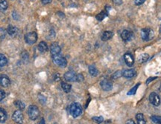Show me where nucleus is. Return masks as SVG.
I'll return each instance as SVG.
<instances>
[{"mask_svg":"<svg viewBox=\"0 0 161 124\" xmlns=\"http://www.w3.org/2000/svg\"><path fill=\"white\" fill-rule=\"evenodd\" d=\"M121 76H122V71H117L114 73L112 75V79L113 80H116V79L119 78Z\"/></svg>","mask_w":161,"mask_h":124,"instance_id":"7c9ffc66","label":"nucleus"},{"mask_svg":"<svg viewBox=\"0 0 161 124\" xmlns=\"http://www.w3.org/2000/svg\"><path fill=\"white\" fill-rule=\"evenodd\" d=\"M14 104H15V105H16L17 107H18V108H19L20 110L24 109V108H25V104L22 102V101L17 100L14 102Z\"/></svg>","mask_w":161,"mask_h":124,"instance_id":"c756f323","label":"nucleus"},{"mask_svg":"<svg viewBox=\"0 0 161 124\" xmlns=\"http://www.w3.org/2000/svg\"><path fill=\"white\" fill-rule=\"evenodd\" d=\"M5 98V92L3 90L0 89V101H2Z\"/></svg>","mask_w":161,"mask_h":124,"instance_id":"2f4dec72","label":"nucleus"},{"mask_svg":"<svg viewBox=\"0 0 161 124\" xmlns=\"http://www.w3.org/2000/svg\"><path fill=\"white\" fill-rule=\"evenodd\" d=\"M70 113L73 118H78L82 114V106L78 103H73L70 106Z\"/></svg>","mask_w":161,"mask_h":124,"instance_id":"f257e3e1","label":"nucleus"},{"mask_svg":"<svg viewBox=\"0 0 161 124\" xmlns=\"http://www.w3.org/2000/svg\"><path fill=\"white\" fill-rule=\"evenodd\" d=\"M7 32H8V34L11 35V36H15L17 34L18 29H17L15 26H13V25H8V29H7Z\"/></svg>","mask_w":161,"mask_h":124,"instance_id":"2eb2a0df","label":"nucleus"},{"mask_svg":"<svg viewBox=\"0 0 161 124\" xmlns=\"http://www.w3.org/2000/svg\"><path fill=\"white\" fill-rule=\"evenodd\" d=\"M13 120L15 123L19 124H22L23 123V115L22 112H21V110H17L14 112L12 115Z\"/></svg>","mask_w":161,"mask_h":124,"instance_id":"423d86ee","label":"nucleus"},{"mask_svg":"<svg viewBox=\"0 0 161 124\" xmlns=\"http://www.w3.org/2000/svg\"><path fill=\"white\" fill-rule=\"evenodd\" d=\"M124 60H125V63L128 66L131 67V66L134 65V57L132 56V54H131L130 53H127L124 55Z\"/></svg>","mask_w":161,"mask_h":124,"instance_id":"f8f14e48","label":"nucleus"},{"mask_svg":"<svg viewBox=\"0 0 161 124\" xmlns=\"http://www.w3.org/2000/svg\"><path fill=\"white\" fill-rule=\"evenodd\" d=\"M42 2H43L44 5H46V4H49L51 2H52V0H41Z\"/></svg>","mask_w":161,"mask_h":124,"instance_id":"4c0bfd02","label":"nucleus"},{"mask_svg":"<svg viewBox=\"0 0 161 124\" xmlns=\"http://www.w3.org/2000/svg\"><path fill=\"white\" fill-rule=\"evenodd\" d=\"M61 87L63 88V91L66 93H69L70 91H71V85L68 84L67 83H65V82H62L61 83Z\"/></svg>","mask_w":161,"mask_h":124,"instance_id":"aec40b11","label":"nucleus"},{"mask_svg":"<svg viewBox=\"0 0 161 124\" xmlns=\"http://www.w3.org/2000/svg\"><path fill=\"white\" fill-rule=\"evenodd\" d=\"M50 51L52 57H55V56H58L60 54L61 48L57 43H52L50 47Z\"/></svg>","mask_w":161,"mask_h":124,"instance_id":"9d476101","label":"nucleus"},{"mask_svg":"<svg viewBox=\"0 0 161 124\" xmlns=\"http://www.w3.org/2000/svg\"><path fill=\"white\" fill-rule=\"evenodd\" d=\"M125 124H136V123H135V122H134L133 120L130 119V120H127L126 123Z\"/></svg>","mask_w":161,"mask_h":124,"instance_id":"58836bf2","label":"nucleus"},{"mask_svg":"<svg viewBox=\"0 0 161 124\" xmlns=\"http://www.w3.org/2000/svg\"><path fill=\"white\" fill-rule=\"evenodd\" d=\"M11 84V80L9 77L5 74H0V85L3 87L9 86Z\"/></svg>","mask_w":161,"mask_h":124,"instance_id":"9b49d317","label":"nucleus"},{"mask_svg":"<svg viewBox=\"0 0 161 124\" xmlns=\"http://www.w3.org/2000/svg\"><path fill=\"white\" fill-rule=\"evenodd\" d=\"M149 101L152 105L158 106L160 104V98L159 95L155 92H152L149 95Z\"/></svg>","mask_w":161,"mask_h":124,"instance_id":"0eeeda50","label":"nucleus"},{"mask_svg":"<svg viewBox=\"0 0 161 124\" xmlns=\"http://www.w3.org/2000/svg\"><path fill=\"white\" fill-rule=\"evenodd\" d=\"M39 124H46V123H45V120L43 118L41 120H40V122L39 123Z\"/></svg>","mask_w":161,"mask_h":124,"instance_id":"ea45409f","label":"nucleus"},{"mask_svg":"<svg viewBox=\"0 0 161 124\" xmlns=\"http://www.w3.org/2000/svg\"><path fill=\"white\" fill-rule=\"evenodd\" d=\"M155 36V33L154 31L150 28H145V29H142L141 31V37L144 41H150Z\"/></svg>","mask_w":161,"mask_h":124,"instance_id":"f03ea898","label":"nucleus"},{"mask_svg":"<svg viewBox=\"0 0 161 124\" xmlns=\"http://www.w3.org/2000/svg\"><path fill=\"white\" fill-rule=\"evenodd\" d=\"M149 55L148 54V53H142V54H141L140 56H139V58H138V61L141 63H145L147 60H149Z\"/></svg>","mask_w":161,"mask_h":124,"instance_id":"5701e85b","label":"nucleus"},{"mask_svg":"<svg viewBox=\"0 0 161 124\" xmlns=\"http://www.w3.org/2000/svg\"><path fill=\"white\" fill-rule=\"evenodd\" d=\"M7 63H8V59L6 58L5 55L0 53V66L3 67V66H6Z\"/></svg>","mask_w":161,"mask_h":124,"instance_id":"b1692460","label":"nucleus"},{"mask_svg":"<svg viewBox=\"0 0 161 124\" xmlns=\"http://www.w3.org/2000/svg\"><path fill=\"white\" fill-rule=\"evenodd\" d=\"M136 119L137 121V124H145V120L142 114H137L136 115Z\"/></svg>","mask_w":161,"mask_h":124,"instance_id":"4be33fe9","label":"nucleus"},{"mask_svg":"<svg viewBox=\"0 0 161 124\" xmlns=\"http://www.w3.org/2000/svg\"><path fill=\"white\" fill-rule=\"evenodd\" d=\"M7 118H8V115L7 112L4 108H0V123H3L6 121Z\"/></svg>","mask_w":161,"mask_h":124,"instance_id":"f3484780","label":"nucleus"},{"mask_svg":"<svg viewBox=\"0 0 161 124\" xmlns=\"http://www.w3.org/2000/svg\"><path fill=\"white\" fill-rule=\"evenodd\" d=\"M8 4L6 0H0V11H5L8 9Z\"/></svg>","mask_w":161,"mask_h":124,"instance_id":"412c9836","label":"nucleus"},{"mask_svg":"<svg viewBox=\"0 0 161 124\" xmlns=\"http://www.w3.org/2000/svg\"><path fill=\"white\" fill-rule=\"evenodd\" d=\"M25 40L26 43H28L29 45L34 44L37 40V34L34 31L29 32V33L25 34Z\"/></svg>","mask_w":161,"mask_h":124,"instance_id":"20e7f679","label":"nucleus"},{"mask_svg":"<svg viewBox=\"0 0 161 124\" xmlns=\"http://www.w3.org/2000/svg\"><path fill=\"white\" fill-rule=\"evenodd\" d=\"M113 2L117 5H120L122 4V0H113Z\"/></svg>","mask_w":161,"mask_h":124,"instance_id":"c9c22d12","label":"nucleus"},{"mask_svg":"<svg viewBox=\"0 0 161 124\" xmlns=\"http://www.w3.org/2000/svg\"><path fill=\"white\" fill-rule=\"evenodd\" d=\"M52 60H53L54 63L58 66H60V67H66V65H67V61H66V58L61 57L60 55L52 57Z\"/></svg>","mask_w":161,"mask_h":124,"instance_id":"39448f33","label":"nucleus"},{"mask_svg":"<svg viewBox=\"0 0 161 124\" xmlns=\"http://www.w3.org/2000/svg\"><path fill=\"white\" fill-rule=\"evenodd\" d=\"M152 120L155 123V124H161V117L157 116V115H153L151 118Z\"/></svg>","mask_w":161,"mask_h":124,"instance_id":"a878e982","label":"nucleus"},{"mask_svg":"<svg viewBox=\"0 0 161 124\" xmlns=\"http://www.w3.org/2000/svg\"><path fill=\"white\" fill-rule=\"evenodd\" d=\"M160 91H161V87H160Z\"/></svg>","mask_w":161,"mask_h":124,"instance_id":"a19ab883","label":"nucleus"},{"mask_svg":"<svg viewBox=\"0 0 161 124\" xmlns=\"http://www.w3.org/2000/svg\"><path fill=\"white\" fill-rule=\"evenodd\" d=\"M137 75V72L134 69H128L122 71V76L125 78H132Z\"/></svg>","mask_w":161,"mask_h":124,"instance_id":"4468645a","label":"nucleus"},{"mask_svg":"<svg viewBox=\"0 0 161 124\" xmlns=\"http://www.w3.org/2000/svg\"><path fill=\"white\" fill-rule=\"evenodd\" d=\"M107 16V12H105V11H102V12H101L100 14H98L97 15L96 19H98V21H101L103 20V19H104Z\"/></svg>","mask_w":161,"mask_h":124,"instance_id":"bb28decb","label":"nucleus"},{"mask_svg":"<svg viewBox=\"0 0 161 124\" xmlns=\"http://www.w3.org/2000/svg\"><path fill=\"white\" fill-rule=\"evenodd\" d=\"M89 73L93 77H96L98 74V71L96 68V67H95L94 66H89Z\"/></svg>","mask_w":161,"mask_h":124,"instance_id":"6ab92c4d","label":"nucleus"},{"mask_svg":"<svg viewBox=\"0 0 161 124\" xmlns=\"http://www.w3.org/2000/svg\"><path fill=\"white\" fill-rule=\"evenodd\" d=\"M28 115H29V118L32 120H35L37 119L39 117L40 112L39 108L36 106V105H30L29 107V110H28Z\"/></svg>","mask_w":161,"mask_h":124,"instance_id":"7ed1b4c3","label":"nucleus"},{"mask_svg":"<svg viewBox=\"0 0 161 124\" xmlns=\"http://www.w3.org/2000/svg\"><path fill=\"white\" fill-rule=\"evenodd\" d=\"M100 86H101V88H102L104 91H108L112 90L113 88V83L112 82L108 80H101V83H100Z\"/></svg>","mask_w":161,"mask_h":124,"instance_id":"6e6552de","label":"nucleus"},{"mask_svg":"<svg viewBox=\"0 0 161 124\" xmlns=\"http://www.w3.org/2000/svg\"><path fill=\"white\" fill-rule=\"evenodd\" d=\"M155 79H157V77H151V78H149V79H148V80H147L146 83L149 84L150 82L153 81V80H155Z\"/></svg>","mask_w":161,"mask_h":124,"instance_id":"e433bc0d","label":"nucleus"},{"mask_svg":"<svg viewBox=\"0 0 161 124\" xmlns=\"http://www.w3.org/2000/svg\"><path fill=\"white\" fill-rule=\"evenodd\" d=\"M38 50L41 53H44L48 51V46L45 42H40L38 45Z\"/></svg>","mask_w":161,"mask_h":124,"instance_id":"a211bd4d","label":"nucleus"},{"mask_svg":"<svg viewBox=\"0 0 161 124\" xmlns=\"http://www.w3.org/2000/svg\"><path fill=\"white\" fill-rule=\"evenodd\" d=\"M84 80V76H83L82 74H78L77 82H82Z\"/></svg>","mask_w":161,"mask_h":124,"instance_id":"72a5a7b5","label":"nucleus"},{"mask_svg":"<svg viewBox=\"0 0 161 124\" xmlns=\"http://www.w3.org/2000/svg\"><path fill=\"white\" fill-rule=\"evenodd\" d=\"M39 98H40V101L42 103H45L46 101V98H45L44 96L43 95H40L39 96Z\"/></svg>","mask_w":161,"mask_h":124,"instance_id":"f704fd0d","label":"nucleus"},{"mask_svg":"<svg viewBox=\"0 0 161 124\" xmlns=\"http://www.w3.org/2000/svg\"><path fill=\"white\" fill-rule=\"evenodd\" d=\"M121 37L125 42L130 41L133 37V33L128 30H124L121 33Z\"/></svg>","mask_w":161,"mask_h":124,"instance_id":"ddd939ff","label":"nucleus"},{"mask_svg":"<svg viewBox=\"0 0 161 124\" xmlns=\"http://www.w3.org/2000/svg\"><path fill=\"white\" fill-rule=\"evenodd\" d=\"M7 31L3 28H0V42L3 40L5 39V36H6Z\"/></svg>","mask_w":161,"mask_h":124,"instance_id":"cd10ccee","label":"nucleus"},{"mask_svg":"<svg viewBox=\"0 0 161 124\" xmlns=\"http://www.w3.org/2000/svg\"><path fill=\"white\" fill-rule=\"evenodd\" d=\"M93 120L97 124H100L104 121V118H103L102 116H97L93 118Z\"/></svg>","mask_w":161,"mask_h":124,"instance_id":"c85d7f7f","label":"nucleus"},{"mask_svg":"<svg viewBox=\"0 0 161 124\" xmlns=\"http://www.w3.org/2000/svg\"><path fill=\"white\" fill-rule=\"evenodd\" d=\"M145 2V0H134V3L136 5H141Z\"/></svg>","mask_w":161,"mask_h":124,"instance_id":"473e14b6","label":"nucleus"},{"mask_svg":"<svg viewBox=\"0 0 161 124\" xmlns=\"http://www.w3.org/2000/svg\"><path fill=\"white\" fill-rule=\"evenodd\" d=\"M114 36V33L112 31H104V33L101 35V40L102 41H107L111 39V38Z\"/></svg>","mask_w":161,"mask_h":124,"instance_id":"dca6fc26","label":"nucleus"},{"mask_svg":"<svg viewBox=\"0 0 161 124\" xmlns=\"http://www.w3.org/2000/svg\"><path fill=\"white\" fill-rule=\"evenodd\" d=\"M139 86H140V83L136 84V85L134 86L133 87V88H131L129 91H128V94H128V95H134V94H136L137 91V89H138V88H139Z\"/></svg>","mask_w":161,"mask_h":124,"instance_id":"393cba45","label":"nucleus"},{"mask_svg":"<svg viewBox=\"0 0 161 124\" xmlns=\"http://www.w3.org/2000/svg\"><path fill=\"white\" fill-rule=\"evenodd\" d=\"M78 74H76L74 71H67L64 74V79L66 81L69 82H77Z\"/></svg>","mask_w":161,"mask_h":124,"instance_id":"1a4fd4ad","label":"nucleus"}]
</instances>
